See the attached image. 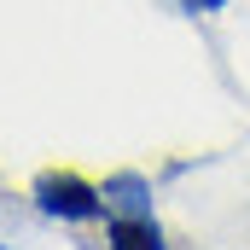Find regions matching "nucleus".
<instances>
[{"label":"nucleus","mask_w":250,"mask_h":250,"mask_svg":"<svg viewBox=\"0 0 250 250\" xmlns=\"http://www.w3.org/2000/svg\"><path fill=\"white\" fill-rule=\"evenodd\" d=\"M35 204H41L47 215H64V221H93V215L105 209V192L87 187V181L70 175V169H47V175L35 181Z\"/></svg>","instance_id":"f257e3e1"},{"label":"nucleus","mask_w":250,"mask_h":250,"mask_svg":"<svg viewBox=\"0 0 250 250\" xmlns=\"http://www.w3.org/2000/svg\"><path fill=\"white\" fill-rule=\"evenodd\" d=\"M111 250H169L151 215H117L111 221Z\"/></svg>","instance_id":"f03ea898"},{"label":"nucleus","mask_w":250,"mask_h":250,"mask_svg":"<svg viewBox=\"0 0 250 250\" xmlns=\"http://www.w3.org/2000/svg\"><path fill=\"white\" fill-rule=\"evenodd\" d=\"M105 204H117V209H123V215H151V209H146V181H140V175H117V181H105Z\"/></svg>","instance_id":"7ed1b4c3"},{"label":"nucleus","mask_w":250,"mask_h":250,"mask_svg":"<svg viewBox=\"0 0 250 250\" xmlns=\"http://www.w3.org/2000/svg\"><path fill=\"white\" fill-rule=\"evenodd\" d=\"M181 6H187V12H221L227 0H181Z\"/></svg>","instance_id":"20e7f679"}]
</instances>
